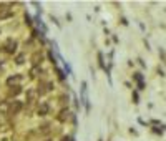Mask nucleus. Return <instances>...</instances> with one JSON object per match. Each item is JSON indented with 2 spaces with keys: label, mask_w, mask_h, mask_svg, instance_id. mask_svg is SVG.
<instances>
[{
  "label": "nucleus",
  "mask_w": 166,
  "mask_h": 141,
  "mask_svg": "<svg viewBox=\"0 0 166 141\" xmlns=\"http://www.w3.org/2000/svg\"><path fill=\"white\" fill-rule=\"evenodd\" d=\"M17 47H18V43H17L15 40H7V43H5V52L10 53V55H13V53L17 52Z\"/></svg>",
  "instance_id": "obj_1"
},
{
  "label": "nucleus",
  "mask_w": 166,
  "mask_h": 141,
  "mask_svg": "<svg viewBox=\"0 0 166 141\" xmlns=\"http://www.w3.org/2000/svg\"><path fill=\"white\" fill-rule=\"evenodd\" d=\"M48 111H50V106H48V103H40V106H38V110H37V115H38V116H47Z\"/></svg>",
  "instance_id": "obj_2"
},
{
  "label": "nucleus",
  "mask_w": 166,
  "mask_h": 141,
  "mask_svg": "<svg viewBox=\"0 0 166 141\" xmlns=\"http://www.w3.org/2000/svg\"><path fill=\"white\" fill-rule=\"evenodd\" d=\"M12 17V10L8 8V5H0V18H8Z\"/></svg>",
  "instance_id": "obj_3"
},
{
  "label": "nucleus",
  "mask_w": 166,
  "mask_h": 141,
  "mask_svg": "<svg viewBox=\"0 0 166 141\" xmlns=\"http://www.w3.org/2000/svg\"><path fill=\"white\" fill-rule=\"evenodd\" d=\"M133 78H135L136 83H138V90H145L146 85H145V81H143V75H141V73H135Z\"/></svg>",
  "instance_id": "obj_4"
},
{
  "label": "nucleus",
  "mask_w": 166,
  "mask_h": 141,
  "mask_svg": "<svg viewBox=\"0 0 166 141\" xmlns=\"http://www.w3.org/2000/svg\"><path fill=\"white\" fill-rule=\"evenodd\" d=\"M20 110H22V101H13V103L10 105V113L17 115Z\"/></svg>",
  "instance_id": "obj_5"
},
{
  "label": "nucleus",
  "mask_w": 166,
  "mask_h": 141,
  "mask_svg": "<svg viewBox=\"0 0 166 141\" xmlns=\"http://www.w3.org/2000/svg\"><path fill=\"white\" fill-rule=\"evenodd\" d=\"M57 120L60 121V123H65V121L68 120V110H67V108H65V110H62V111H60V115L57 116Z\"/></svg>",
  "instance_id": "obj_6"
},
{
  "label": "nucleus",
  "mask_w": 166,
  "mask_h": 141,
  "mask_svg": "<svg viewBox=\"0 0 166 141\" xmlns=\"http://www.w3.org/2000/svg\"><path fill=\"white\" fill-rule=\"evenodd\" d=\"M8 111H10V106H8V101H2V103H0V113H8Z\"/></svg>",
  "instance_id": "obj_7"
},
{
  "label": "nucleus",
  "mask_w": 166,
  "mask_h": 141,
  "mask_svg": "<svg viewBox=\"0 0 166 141\" xmlns=\"http://www.w3.org/2000/svg\"><path fill=\"white\" fill-rule=\"evenodd\" d=\"M98 65H100V68L101 70H108V68H106V65H105V61H103V53L101 52H98Z\"/></svg>",
  "instance_id": "obj_8"
},
{
  "label": "nucleus",
  "mask_w": 166,
  "mask_h": 141,
  "mask_svg": "<svg viewBox=\"0 0 166 141\" xmlns=\"http://www.w3.org/2000/svg\"><path fill=\"white\" fill-rule=\"evenodd\" d=\"M18 81H22V76L20 75H15V76H10V78L7 80V83L12 85V83H18Z\"/></svg>",
  "instance_id": "obj_9"
},
{
  "label": "nucleus",
  "mask_w": 166,
  "mask_h": 141,
  "mask_svg": "<svg viewBox=\"0 0 166 141\" xmlns=\"http://www.w3.org/2000/svg\"><path fill=\"white\" fill-rule=\"evenodd\" d=\"M40 71H42V68H40V66H33V68H32V71H30V76H32V78H35L37 73H40Z\"/></svg>",
  "instance_id": "obj_10"
},
{
  "label": "nucleus",
  "mask_w": 166,
  "mask_h": 141,
  "mask_svg": "<svg viewBox=\"0 0 166 141\" xmlns=\"http://www.w3.org/2000/svg\"><path fill=\"white\" fill-rule=\"evenodd\" d=\"M20 91H22V90H20V86H18V85H17V86H13V88L10 90V95H13V96H17L18 93H20Z\"/></svg>",
  "instance_id": "obj_11"
},
{
  "label": "nucleus",
  "mask_w": 166,
  "mask_h": 141,
  "mask_svg": "<svg viewBox=\"0 0 166 141\" xmlns=\"http://www.w3.org/2000/svg\"><path fill=\"white\" fill-rule=\"evenodd\" d=\"M23 60H25V55H23V53H20V55L17 57V65H22Z\"/></svg>",
  "instance_id": "obj_12"
},
{
  "label": "nucleus",
  "mask_w": 166,
  "mask_h": 141,
  "mask_svg": "<svg viewBox=\"0 0 166 141\" xmlns=\"http://www.w3.org/2000/svg\"><path fill=\"white\" fill-rule=\"evenodd\" d=\"M57 73H58V76H60V80H65V73H63L60 68H57Z\"/></svg>",
  "instance_id": "obj_13"
},
{
  "label": "nucleus",
  "mask_w": 166,
  "mask_h": 141,
  "mask_svg": "<svg viewBox=\"0 0 166 141\" xmlns=\"http://www.w3.org/2000/svg\"><path fill=\"white\" fill-rule=\"evenodd\" d=\"M133 100H135V103H136V105L140 103V96H138V93H136V91H133Z\"/></svg>",
  "instance_id": "obj_14"
},
{
  "label": "nucleus",
  "mask_w": 166,
  "mask_h": 141,
  "mask_svg": "<svg viewBox=\"0 0 166 141\" xmlns=\"http://www.w3.org/2000/svg\"><path fill=\"white\" fill-rule=\"evenodd\" d=\"M156 73H158L159 76H164V71H163V68H159V66L156 68Z\"/></svg>",
  "instance_id": "obj_15"
},
{
  "label": "nucleus",
  "mask_w": 166,
  "mask_h": 141,
  "mask_svg": "<svg viewBox=\"0 0 166 141\" xmlns=\"http://www.w3.org/2000/svg\"><path fill=\"white\" fill-rule=\"evenodd\" d=\"M25 22L28 23V25H32V18H30V17H28V15H27V13H25Z\"/></svg>",
  "instance_id": "obj_16"
},
{
  "label": "nucleus",
  "mask_w": 166,
  "mask_h": 141,
  "mask_svg": "<svg viewBox=\"0 0 166 141\" xmlns=\"http://www.w3.org/2000/svg\"><path fill=\"white\" fill-rule=\"evenodd\" d=\"M138 61H140V65H141V66H143V68H145V66H146V63H145V61H143V60H141V58H138Z\"/></svg>",
  "instance_id": "obj_17"
},
{
  "label": "nucleus",
  "mask_w": 166,
  "mask_h": 141,
  "mask_svg": "<svg viewBox=\"0 0 166 141\" xmlns=\"http://www.w3.org/2000/svg\"><path fill=\"white\" fill-rule=\"evenodd\" d=\"M45 141H52V139H45Z\"/></svg>",
  "instance_id": "obj_18"
}]
</instances>
